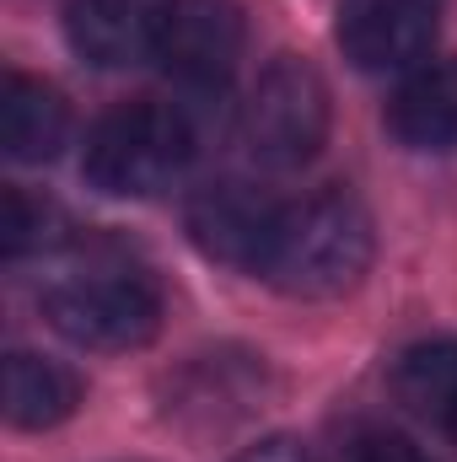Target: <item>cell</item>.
I'll list each match as a JSON object with an SVG mask.
<instances>
[{"instance_id": "obj_13", "label": "cell", "mask_w": 457, "mask_h": 462, "mask_svg": "<svg viewBox=\"0 0 457 462\" xmlns=\"http://www.w3.org/2000/svg\"><path fill=\"white\" fill-rule=\"evenodd\" d=\"M393 398L457 436V339H420L393 360Z\"/></svg>"}, {"instance_id": "obj_11", "label": "cell", "mask_w": 457, "mask_h": 462, "mask_svg": "<svg viewBox=\"0 0 457 462\" xmlns=\"http://www.w3.org/2000/svg\"><path fill=\"white\" fill-rule=\"evenodd\" d=\"M65 134H70V108L49 81H33V76L0 81V145L11 162L22 167L54 162Z\"/></svg>"}, {"instance_id": "obj_1", "label": "cell", "mask_w": 457, "mask_h": 462, "mask_svg": "<svg viewBox=\"0 0 457 462\" xmlns=\"http://www.w3.org/2000/svg\"><path fill=\"white\" fill-rule=\"evenodd\" d=\"M371 253H377L371 210L350 189H323L280 216L264 280L296 301H334L366 280Z\"/></svg>"}, {"instance_id": "obj_14", "label": "cell", "mask_w": 457, "mask_h": 462, "mask_svg": "<svg viewBox=\"0 0 457 462\" xmlns=\"http://www.w3.org/2000/svg\"><path fill=\"white\" fill-rule=\"evenodd\" d=\"M65 242V210L43 194L5 189L0 194V253L5 258H33Z\"/></svg>"}, {"instance_id": "obj_6", "label": "cell", "mask_w": 457, "mask_h": 462, "mask_svg": "<svg viewBox=\"0 0 457 462\" xmlns=\"http://www.w3.org/2000/svg\"><path fill=\"white\" fill-rule=\"evenodd\" d=\"M242 11L237 0H167L156 60L162 70L189 87V92H216L227 87L237 60H242Z\"/></svg>"}, {"instance_id": "obj_5", "label": "cell", "mask_w": 457, "mask_h": 462, "mask_svg": "<svg viewBox=\"0 0 457 462\" xmlns=\"http://www.w3.org/2000/svg\"><path fill=\"white\" fill-rule=\"evenodd\" d=\"M280 216L285 210L264 189H253L242 178H221V183H205L189 199L183 231L210 263H227V269H242V274H264Z\"/></svg>"}, {"instance_id": "obj_10", "label": "cell", "mask_w": 457, "mask_h": 462, "mask_svg": "<svg viewBox=\"0 0 457 462\" xmlns=\"http://www.w3.org/2000/svg\"><path fill=\"white\" fill-rule=\"evenodd\" d=\"M387 129L409 151H452L457 145V60H431L404 76L387 97Z\"/></svg>"}, {"instance_id": "obj_8", "label": "cell", "mask_w": 457, "mask_h": 462, "mask_svg": "<svg viewBox=\"0 0 457 462\" xmlns=\"http://www.w3.org/2000/svg\"><path fill=\"white\" fill-rule=\"evenodd\" d=\"M162 16H167V0H70L65 38L87 65L124 70V65L156 60Z\"/></svg>"}, {"instance_id": "obj_3", "label": "cell", "mask_w": 457, "mask_h": 462, "mask_svg": "<svg viewBox=\"0 0 457 462\" xmlns=\"http://www.w3.org/2000/svg\"><path fill=\"white\" fill-rule=\"evenodd\" d=\"M43 318L81 349H145L162 328V291L129 263H87L43 285Z\"/></svg>"}, {"instance_id": "obj_7", "label": "cell", "mask_w": 457, "mask_h": 462, "mask_svg": "<svg viewBox=\"0 0 457 462\" xmlns=\"http://www.w3.org/2000/svg\"><path fill=\"white\" fill-rule=\"evenodd\" d=\"M442 27V0H340L334 38L344 60L366 76L415 70Z\"/></svg>"}, {"instance_id": "obj_4", "label": "cell", "mask_w": 457, "mask_h": 462, "mask_svg": "<svg viewBox=\"0 0 457 462\" xmlns=\"http://www.w3.org/2000/svg\"><path fill=\"white\" fill-rule=\"evenodd\" d=\"M329 124L334 103L318 65H307L302 54H280L264 65L242 103V145L264 172H302L329 145Z\"/></svg>"}, {"instance_id": "obj_12", "label": "cell", "mask_w": 457, "mask_h": 462, "mask_svg": "<svg viewBox=\"0 0 457 462\" xmlns=\"http://www.w3.org/2000/svg\"><path fill=\"white\" fill-rule=\"evenodd\" d=\"M81 409V376L60 360L16 349L5 360V420L16 430H54Z\"/></svg>"}, {"instance_id": "obj_2", "label": "cell", "mask_w": 457, "mask_h": 462, "mask_svg": "<svg viewBox=\"0 0 457 462\" xmlns=\"http://www.w3.org/2000/svg\"><path fill=\"white\" fill-rule=\"evenodd\" d=\"M194 162V124L183 108L135 97L98 118L81 151V178L108 199H151Z\"/></svg>"}, {"instance_id": "obj_16", "label": "cell", "mask_w": 457, "mask_h": 462, "mask_svg": "<svg viewBox=\"0 0 457 462\" xmlns=\"http://www.w3.org/2000/svg\"><path fill=\"white\" fill-rule=\"evenodd\" d=\"M231 462H307V452L291 441V436H269V441H258V447H247L242 457Z\"/></svg>"}, {"instance_id": "obj_9", "label": "cell", "mask_w": 457, "mask_h": 462, "mask_svg": "<svg viewBox=\"0 0 457 462\" xmlns=\"http://www.w3.org/2000/svg\"><path fill=\"white\" fill-rule=\"evenodd\" d=\"M258 393H264V365H253V355H194L167 382V420L194 430H221L258 403Z\"/></svg>"}, {"instance_id": "obj_15", "label": "cell", "mask_w": 457, "mask_h": 462, "mask_svg": "<svg viewBox=\"0 0 457 462\" xmlns=\"http://www.w3.org/2000/svg\"><path fill=\"white\" fill-rule=\"evenodd\" d=\"M344 462H431V457H425L409 436H398V430H387V425H366V430L350 436Z\"/></svg>"}]
</instances>
